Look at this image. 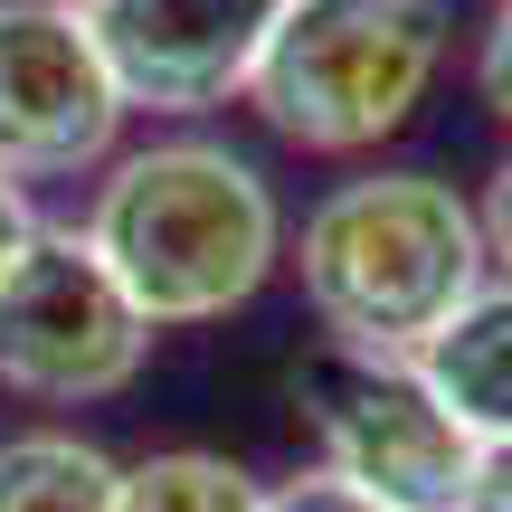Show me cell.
Instances as JSON below:
<instances>
[{
	"label": "cell",
	"instance_id": "1",
	"mask_svg": "<svg viewBox=\"0 0 512 512\" xmlns=\"http://www.w3.org/2000/svg\"><path fill=\"white\" fill-rule=\"evenodd\" d=\"M484 266H494L484 219L437 171H361V181L323 190L304 247H294L313 323L342 351H389V361H418L475 304Z\"/></svg>",
	"mask_w": 512,
	"mask_h": 512
},
{
	"label": "cell",
	"instance_id": "10",
	"mask_svg": "<svg viewBox=\"0 0 512 512\" xmlns=\"http://www.w3.org/2000/svg\"><path fill=\"white\" fill-rule=\"evenodd\" d=\"M114 512H266L247 465L209 456V446H171V456L124 465V503Z\"/></svg>",
	"mask_w": 512,
	"mask_h": 512
},
{
	"label": "cell",
	"instance_id": "3",
	"mask_svg": "<svg viewBox=\"0 0 512 512\" xmlns=\"http://www.w3.org/2000/svg\"><path fill=\"white\" fill-rule=\"evenodd\" d=\"M446 67L437 0H275L247 105L304 152H370L427 105Z\"/></svg>",
	"mask_w": 512,
	"mask_h": 512
},
{
	"label": "cell",
	"instance_id": "12",
	"mask_svg": "<svg viewBox=\"0 0 512 512\" xmlns=\"http://www.w3.org/2000/svg\"><path fill=\"white\" fill-rule=\"evenodd\" d=\"M456 512H512V437H484V446H475Z\"/></svg>",
	"mask_w": 512,
	"mask_h": 512
},
{
	"label": "cell",
	"instance_id": "16",
	"mask_svg": "<svg viewBox=\"0 0 512 512\" xmlns=\"http://www.w3.org/2000/svg\"><path fill=\"white\" fill-rule=\"evenodd\" d=\"M76 10H86V0H76Z\"/></svg>",
	"mask_w": 512,
	"mask_h": 512
},
{
	"label": "cell",
	"instance_id": "9",
	"mask_svg": "<svg viewBox=\"0 0 512 512\" xmlns=\"http://www.w3.org/2000/svg\"><path fill=\"white\" fill-rule=\"evenodd\" d=\"M124 503V465L86 437H10L0 446V512H114Z\"/></svg>",
	"mask_w": 512,
	"mask_h": 512
},
{
	"label": "cell",
	"instance_id": "6",
	"mask_svg": "<svg viewBox=\"0 0 512 512\" xmlns=\"http://www.w3.org/2000/svg\"><path fill=\"white\" fill-rule=\"evenodd\" d=\"M124 114L133 105L76 0H0V171L10 181H67L105 162Z\"/></svg>",
	"mask_w": 512,
	"mask_h": 512
},
{
	"label": "cell",
	"instance_id": "15",
	"mask_svg": "<svg viewBox=\"0 0 512 512\" xmlns=\"http://www.w3.org/2000/svg\"><path fill=\"white\" fill-rule=\"evenodd\" d=\"M38 238V209H29V190L10 181V171H0V275H10V256Z\"/></svg>",
	"mask_w": 512,
	"mask_h": 512
},
{
	"label": "cell",
	"instance_id": "2",
	"mask_svg": "<svg viewBox=\"0 0 512 512\" xmlns=\"http://www.w3.org/2000/svg\"><path fill=\"white\" fill-rule=\"evenodd\" d=\"M86 238L124 275V294L162 323H219L238 313L285 256V209L266 171L228 143H152L105 171Z\"/></svg>",
	"mask_w": 512,
	"mask_h": 512
},
{
	"label": "cell",
	"instance_id": "8",
	"mask_svg": "<svg viewBox=\"0 0 512 512\" xmlns=\"http://www.w3.org/2000/svg\"><path fill=\"white\" fill-rule=\"evenodd\" d=\"M437 399L456 408L465 437H512V285H475V304L418 351Z\"/></svg>",
	"mask_w": 512,
	"mask_h": 512
},
{
	"label": "cell",
	"instance_id": "11",
	"mask_svg": "<svg viewBox=\"0 0 512 512\" xmlns=\"http://www.w3.org/2000/svg\"><path fill=\"white\" fill-rule=\"evenodd\" d=\"M266 512H399V503H380V494H361V484H342V475H294V484H275Z\"/></svg>",
	"mask_w": 512,
	"mask_h": 512
},
{
	"label": "cell",
	"instance_id": "7",
	"mask_svg": "<svg viewBox=\"0 0 512 512\" xmlns=\"http://www.w3.org/2000/svg\"><path fill=\"white\" fill-rule=\"evenodd\" d=\"M86 29L124 86V105L209 114L228 95H247L275 0H86Z\"/></svg>",
	"mask_w": 512,
	"mask_h": 512
},
{
	"label": "cell",
	"instance_id": "14",
	"mask_svg": "<svg viewBox=\"0 0 512 512\" xmlns=\"http://www.w3.org/2000/svg\"><path fill=\"white\" fill-rule=\"evenodd\" d=\"M475 219H484V256H494V266H503V285H512V162L494 171V190H484V209H475Z\"/></svg>",
	"mask_w": 512,
	"mask_h": 512
},
{
	"label": "cell",
	"instance_id": "4",
	"mask_svg": "<svg viewBox=\"0 0 512 512\" xmlns=\"http://www.w3.org/2000/svg\"><path fill=\"white\" fill-rule=\"evenodd\" d=\"M152 361V313L95 256L86 228H38L0 275V389L38 408H86L133 389Z\"/></svg>",
	"mask_w": 512,
	"mask_h": 512
},
{
	"label": "cell",
	"instance_id": "5",
	"mask_svg": "<svg viewBox=\"0 0 512 512\" xmlns=\"http://www.w3.org/2000/svg\"><path fill=\"white\" fill-rule=\"evenodd\" d=\"M304 418L323 437V475L361 484V494L399 512H456L475 437L456 427V408L437 399L418 361L389 351H313L304 361Z\"/></svg>",
	"mask_w": 512,
	"mask_h": 512
},
{
	"label": "cell",
	"instance_id": "13",
	"mask_svg": "<svg viewBox=\"0 0 512 512\" xmlns=\"http://www.w3.org/2000/svg\"><path fill=\"white\" fill-rule=\"evenodd\" d=\"M475 86H484V105L512 124V0L494 10V29H484V57H475Z\"/></svg>",
	"mask_w": 512,
	"mask_h": 512
}]
</instances>
